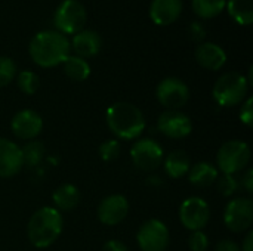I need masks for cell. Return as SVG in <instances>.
Masks as SVG:
<instances>
[{
	"label": "cell",
	"mask_w": 253,
	"mask_h": 251,
	"mask_svg": "<svg viewBox=\"0 0 253 251\" xmlns=\"http://www.w3.org/2000/svg\"><path fill=\"white\" fill-rule=\"evenodd\" d=\"M28 52L37 65L44 68L55 67L62 64L70 55V41L56 30H43L33 36Z\"/></svg>",
	"instance_id": "1"
},
{
	"label": "cell",
	"mask_w": 253,
	"mask_h": 251,
	"mask_svg": "<svg viewBox=\"0 0 253 251\" xmlns=\"http://www.w3.org/2000/svg\"><path fill=\"white\" fill-rule=\"evenodd\" d=\"M108 129L114 136L125 141L136 139L145 130L142 111L130 102H114L105 112Z\"/></svg>",
	"instance_id": "2"
},
{
	"label": "cell",
	"mask_w": 253,
	"mask_h": 251,
	"mask_svg": "<svg viewBox=\"0 0 253 251\" xmlns=\"http://www.w3.org/2000/svg\"><path fill=\"white\" fill-rule=\"evenodd\" d=\"M64 226L62 215L55 207H42L36 210L27 226V235L30 243L37 249H46L52 246L61 235Z\"/></svg>",
	"instance_id": "3"
},
{
	"label": "cell",
	"mask_w": 253,
	"mask_h": 251,
	"mask_svg": "<svg viewBox=\"0 0 253 251\" xmlns=\"http://www.w3.org/2000/svg\"><path fill=\"white\" fill-rule=\"evenodd\" d=\"M249 84L245 75L239 72H227L216 80L212 95L221 107H234L246 99Z\"/></svg>",
	"instance_id": "4"
},
{
	"label": "cell",
	"mask_w": 253,
	"mask_h": 251,
	"mask_svg": "<svg viewBox=\"0 0 253 251\" xmlns=\"http://www.w3.org/2000/svg\"><path fill=\"white\" fill-rule=\"evenodd\" d=\"M251 161V148L243 141H228L225 142L216 155L218 169L222 175H236L245 170Z\"/></svg>",
	"instance_id": "5"
},
{
	"label": "cell",
	"mask_w": 253,
	"mask_h": 251,
	"mask_svg": "<svg viewBox=\"0 0 253 251\" xmlns=\"http://www.w3.org/2000/svg\"><path fill=\"white\" fill-rule=\"evenodd\" d=\"M86 18V9L79 0H64L53 13V24L62 34H76L84 27Z\"/></svg>",
	"instance_id": "6"
},
{
	"label": "cell",
	"mask_w": 253,
	"mask_h": 251,
	"mask_svg": "<svg viewBox=\"0 0 253 251\" xmlns=\"http://www.w3.org/2000/svg\"><path fill=\"white\" fill-rule=\"evenodd\" d=\"M136 241L142 251H166L170 243V234L162 220L150 219L138 229Z\"/></svg>",
	"instance_id": "7"
},
{
	"label": "cell",
	"mask_w": 253,
	"mask_h": 251,
	"mask_svg": "<svg viewBox=\"0 0 253 251\" xmlns=\"http://www.w3.org/2000/svg\"><path fill=\"white\" fill-rule=\"evenodd\" d=\"M224 223L234 234L249 231L253 223L252 200L245 197L231 200L224 210Z\"/></svg>",
	"instance_id": "8"
},
{
	"label": "cell",
	"mask_w": 253,
	"mask_h": 251,
	"mask_svg": "<svg viewBox=\"0 0 253 251\" xmlns=\"http://www.w3.org/2000/svg\"><path fill=\"white\" fill-rule=\"evenodd\" d=\"M163 148L160 143L151 138L139 139L130 148V158L142 172H154L163 161Z\"/></svg>",
	"instance_id": "9"
},
{
	"label": "cell",
	"mask_w": 253,
	"mask_h": 251,
	"mask_svg": "<svg viewBox=\"0 0 253 251\" xmlns=\"http://www.w3.org/2000/svg\"><path fill=\"white\" fill-rule=\"evenodd\" d=\"M156 96L159 102L168 109H179L190 99L188 86L178 77L163 78L156 89Z\"/></svg>",
	"instance_id": "10"
},
{
	"label": "cell",
	"mask_w": 253,
	"mask_h": 251,
	"mask_svg": "<svg viewBox=\"0 0 253 251\" xmlns=\"http://www.w3.org/2000/svg\"><path fill=\"white\" fill-rule=\"evenodd\" d=\"M211 219V207L200 197L187 198L179 207V220L188 231H203Z\"/></svg>",
	"instance_id": "11"
},
{
	"label": "cell",
	"mask_w": 253,
	"mask_h": 251,
	"mask_svg": "<svg viewBox=\"0 0 253 251\" xmlns=\"http://www.w3.org/2000/svg\"><path fill=\"white\" fill-rule=\"evenodd\" d=\"M157 129L170 139L187 138L193 130L191 118L179 109H166L159 115Z\"/></svg>",
	"instance_id": "12"
},
{
	"label": "cell",
	"mask_w": 253,
	"mask_h": 251,
	"mask_svg": "<svg viewBox=\"0 0 253 251\" xmlns=\"http://www.w3.org/2000/svg\"><path fill=\"white\" fill-rule=\"evenodd\" d=\"M129 213V203L126 197L113 194L105 197L98 207V219L105 226H116L122 223Z\"/></svg>",
	"instance_id": "13"
},
{
	"label": "cell",
	"mask_w": 253,
	"mask_h": 251,
	"mask_svg": "<svg viewBox=\"0 0 253 251\" xmlns=\"http://www.w3.org/2000/svg\"><path fill=\"white\" fill-rule=\"evenodd\" d=\"M12 133L22 141H31L37 138L43 129L42 117L33 109H22L16 112L10 121Z\"/></svg>",
	"instance_id": "14"
},
{
	"label": "cell",
	"mask_w": 253,
	"mask_h": 251,
	"mask_svg": "<svg viewBox=\"0 0 253 251\" xmlns=\"http://www.w3.org/2000/svg\"><path fill=\"white\" fill-rule=\"evenodd\" d=\"M24 167L21 148L10 139L0 138V178H13Z\"/></svg>",
	"instance_id": "15"
},
{
	"label": "cell",
	"mask_w": 253,
	"mask_h": 251,
	"mask_svg": "<svg viewBox=\"0 0 253 251\" xmlns=\"http://www.w3.org/2000/svg\"><path fill=\"white\" fill-rule=\"evenodd\" d=\"M71 46L77 56L86 59V58L95 56L99 52V49L102 46V38L95 30L82 28L80 31H77L74 34Z\"/></svg>",
	"instance_id": "16"
},
{
	"label": "cell",
	"mask_w": 253,
	"mask_h": 251,
	"mask_svg": "<svg viewBox=\"0 0 253 251\" xmlns=\"http://www.w3.org/2000/svg\"><path fill=\"white\" fill-rule=\"evenodd\" d=\"M194 56H196V61L203 68H208V70H219L227 61L225 50L216 43H211V41H202L196 47Z\"/></svg>",
	"instance_id": "17"
},
{
	"label": "cell",
	"mask_w": 253,
	"mask_h": 251,
	"mask_svg": "<svg viewBox=\"0 0 253 251\" xmlns=\"http://www.w3.org/2000/svg\"><path fill=\"white\" fill-rule=\"evenodd\" d=\"M182 12V0H153L150 16L156 24L168 25L178 19Z\"/></svg>",
	"instance_id": "18"
},
{
	"label": "cell",
	"mask_w": 253,
	"mask_h": 251,
	"mask_svg": "<svg viewBox=\"0 0 253 251\" xmlns=\"http://www.w3.org/2000/svg\"><path fill=\"white\" fill-rule=\"evenodd\" d=\"M219 178L218 169L206 161H200L190 167L188 170V182L197 188H208L216 183V179Z\"/></svg>",
	"instance_id": "19"
},
{
	"label": "cell",
	"mask_w": 253,
	"mask_h": 251,
	"mask_svg": "<svg viewBox=\"0 0 253 251\" xmlns=\"http://www.w3.org/2000/svg\"><path fill=\"white\" fill-rule=\"evenodd\" d=\"M52 201L58 212H70L77 207L80 201V192L74 185L64 183L55 189L52 195Z\"/></svg>",
	"instance_id": "20"
},
{
	"label": "cell",
	"mask_w": 253,
	"mask_h": 251,
	"mask_svg": "<svg viewBox=\"0 0 253 251\" xmlns=\"http://www.w3.org/2000/svg\"><path fill=\"white\" fill-rule=\"evenodd\" d=\"M191 167V161H190V157L181 151V149H176V151H172L170 154L166 155L165 158V172L168 176H170L172 179H179L182 178L184 175L188 173Z\"/></svg>",
	"instance_id": "21"
},
{
	"label": "cell",
	"mask_w": 253,
	"mask_h": 251,
	"mask_svg": "<svg viewBox=\"0 0 253 251\" xmlns=\"http://www.w3.org/2000/svg\"><path fill=\"white\" fill-rule=\"evenodd\" d=\"M62 64L65 75L74 81H83L90 75V65L84 58H80L77 55H68Z\"/></svg>",
	"instance_id": "22"
},
{
	"label": "cell",
	"mask_w": 253,
	"mask_h": 251,
	"mask_svg": "<svg viewBox=\"0 0 253 251\" xmlns=\"http://www.w3.org/2000/svg\"><path fill=\"white\" fill-rule=\"evenodd\" d=\"M225 7L239 24L246 25L253 21V0H227Z\"/></svg>",
	"instance_id": "23"
},
{
	"label": "cell",
	"mask_w": 253,
	"mask_h": 251,
	"mask_svg": "<svg viewBox=\"0 0 253 251\" xmlns=\"http://www.w3.org/2000/svg\"><path fill=\"white\" fill-rule=\"evenodd\" d=\"M227 0H193V10L202 18H213L225 9Z\"/></svg>",
	"instance_id": "24"
},
{
	"label": "cell",
	"mask_w": 253,
	"mask_h": 251,
	"mask_svg": "<svg viewBox=\"0 0 253 251\" xmlns=\"http://www.w3.org/2000/svg\"><path fill=\"white\" fill-rule=\"evenodd\" d=\"M22 152V160H24V166L28 167H36L42 163L43 157H44V145L39 141H31L28 142L24 148H21Z\"/></svg>",
	"instance_id": "25"
},
{
	"label": "cell",
	"mask_w": 253,
	"mask_h": 251,
	"mask_svg": "<svg viewBox=\"0 0 253 251\" xmlns=\"http://www.w3.org/2000/svg\"><path fill=\"white\" fill-rule=\"evenodd\" d=\"M16 83H18V87L25 95H34L40 86V78L36 72H33L30 70H24L18 74Z\"/></svg>",
	"instance_id": "26"
},
{
	"label": "cell",
	"mask_w": 253,
	"mask_h": 251,
	"mask_svg": "<svg viewBox=\"0 0 253 251\" xmlns=\"http://www.w3.org/2000/svg\"><path fill=\"white\" fill-rule=\"evenodd\" d=\"M120 152H122V145L117 139H108L99 146V157L107 163L117 160Z\"/></svg>",
	"instance_id": "27"
},
{
	"label": "cell",
	"mask_w": 253,
	"mask_h": 251,
	"mask_svg": "<svg viewBox=\"0 0 253 251\" xmlns=\"http://www.w3.org/2000/svg\"><path fill=\"white\" fill-rule=\"evenodd\" d=\"M216 183H218V191L224 197H233L240 186V182L234 175H222L221 178L216 179Z\"/></svg>",
	"instance_id": "28"
},
{
	"label": "cell",
	"mask_w": 253,
	"mask_h": 251,
	"mask_svg": "<svg viewBox=\"0 0 253 251\" xmlns=\"http://www.w3.org/2000/svg\"><path fill=\"white\" fill-rule=\"evenodd\" d=\"M16 74L15 62L7 56H0V87L7 86Z\"/></svg>",
	"instance_id": "29"
},
{
	"label": "cell",
	"mask_w": 253,
	"mask_h": 251,
	"mask_svg": "<svg viewBox=\"0 0 253 251\" xmlns=\"http://www.w3.org/2000/svg\"><path fill=\"white\" fill-rule=\"evenodd\" d=\"M188 247L191 251H206L209 247V238L203 231H193L188 238Z\"/></svg>",
	"instance_id": "30"
},
{
	"label": "cell",
	"mask_w": 253,
	"mask_h": 251,
	"mask_svg": "<svg viewBox=\"0 0 253 251\" xmlns=\"http://www.w3.org/2000/svg\"><path fill=\"white\" fill-rule=\"evenodd\" d=\"M240 120L245 126L252 127L253 126V98L249 96L240 108Z\"/></svg>",
	"instance_id": "31"
},
{
	"label": "cell",
	"mask_w": 253,
	"mask_h": 251,
	"mask_svg": "<svg viewBox=\"0 0 253 251\" xmlns=\"http://www.w3.org/2000/svg\"><path fill=\"white\" fill-rule=\"evenodd\" d=\"M188 31H190L191 38L196 40V41H202V40L205 38V36H206V30H205L203 24L199 22V21H193V22L190 24Z\"/></svg>",
	"instance_id": "32"
},
{
	"label": "cell",
	"mask_w": 253,
	"mask_h": 251,
	"mask_svg": "<svg viewBox=\"0 0 253 251\" xmlns=\"http://www.w3.org/2000/svg\"><path fill=\"white\" fill-rule=\"evenodd\" d=\"M240 185L246 189L248 194L253 192V170L252 169H246L245 173L242 175V182Z\"/></svg>",
	"instance_id": "33"
},
{
	"label": "cell",
	"mask_w": 253,
	"mask_h": 251,
	"mask_svg": "<svg viewBox=\"0 0 253 251\" xmlns=\"http://www.w3.org/2000/svg\"><path fill=\"white\" fill-rule=\"evenodd\" d=\"M215 251H240V247H239V244L236 241L225 238V240L218 241Z\"/></svg>",
	"instance_id": "34"
},
{
	"label": "cell",
	"mask_w": 253,
	"mask_h": 251,
	"mask_svg": "<svg viewBox=\"0 0 253 251\" xmlns=\"http://www.w3.org/2000/svg\"><path fill=\"white\" fill-rule=\"evenodd\" d=\"M102 251H129L127 250V247L122 243V241H119V240H110V241H107L105 244H104V249Z\"/></svg>",
	"instance_id": "35"
},
{
	"label": "cell",
	"mask_w": 253,
	"mask_h": 251,
	"mask_svg": "<svg viewBox=\"0 0 253 251\" xmlns=\"http://www.w3.org/2000/svg\"><path fill=\"white\" fill-rule=\"evenodd\" d=\"M240 251H253V231H251V229H249L248 235L243 240V244H242Z\"/></svg>",
	"instance_id": "36"
},
{
	"label": "cell",
	"mask_w": 253,
	"mask_h": 251,
	"mask_svg": "<svg viewBox=\"0 0 253 251\" xmlns=\"http://www.w3.org/2000/svg\"><path fill=\"white\" fill-rule=\"evenodd\" d=\"M253 67H249V74H248V78H246V80H248V84H249V86H252L253 84Z\"/></svg>",
	"instance_id": "37"
}]
</instances>
